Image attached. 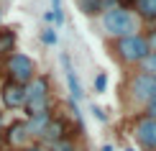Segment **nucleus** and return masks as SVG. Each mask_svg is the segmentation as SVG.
<instances>
[{
  "label": "nucleus",
  "mask_w": 156,
  "mask_h": 151,
  "mask_svg": "<svg viewBox=\"0 0 156 151\" xmlns=\"http://www.w3.org/2000/svg\"><path fill=\"white\" fill-rule=\"evenodd\" d=\"M0 143H3V136H0Z\"/></svg>",
  "instance_id": "obj_26"
},
{
  "label": "nucleus",
  "mask_w": 156,
  "mask_h": 151,
  "mask_svg": "<svg viewBox=\"0 0 156 151\" xmlns=\"http://www.w3.org/2000/svg\"><path fill=\"white\" fill-rule=\"evenodd\" d=\"M62 67H64V74H67V84H69V92H72V102H80L82 100V84L80 80H77V74H74V67H72V62H69V56L67 54H62Z\"/></svg>",
  "instance_id": "obj_9"
},
{
  "label": "nucleus",
  "mask_w": 156,
  "mask_h": 151,
  "mask_svg": "<svg viewBox=\"0 0 156 151\" xmlns=\"http://www.w3.org/2000/svg\"><path fill=\"white\" fill-rule=\"evenodd\" d=\"M133 133H136V141L146 151H156V118H148V115L138 118Z\"/></svg>",
  "instance_id": "obj_6"
},
{
  "label": "nucleus",
  "mask_w": 156,
  "mask_h": 151,
  "mask_svg": "<svg viewBox=\"0 0 156 151\" xmlns=\"http://www.w3.org/2000/svg\"><path fill=\"white\" fill-rule=\"evenodd\" d=\"M126 151H136V149H126Z\"/></svg>",
  "instance_id": "obj_25"
},
{
  "label": "nucleus",
  "mask_w": 156,
  "mask_h": 151,
  "mask_svg": "<svg viewBox=\"0 0 156 151\" xmlns=\"http://www.w3.org/2000/svg\"><path fill=\"white\" fill-rule=\"evenodd\" d=\"M51 151H77V146H74L72 138H62V141L51 143Z\"/></svg>",
  "instance_id": "obj_16"
},
{
  "label": "nucleus",
  "mask_w": 156,
  "mask_h": 151,
  "mask_svg": "<svg viewBox=\"0 0 156 151\" xmlns=\"http://www.w3.org/2000/svg\"><path fill=\"white\" fill-rule=\"evenodd\" d=\"M41 41L46 44V46H56L59 36H56V31H54V28H44V31H41Z\"/></svg>",
  "instance_id": "obj_17"
},
{
  "label": "nucleus",
  "mask_w": 156,
  "mask_h": 151,
  "mask_svg": "<svg viewBox=\"0 0 156 151\" xmlns=\"http://www.w3.org/2000/svg\"><path fill=\"white\" fill-rule=\"evenodd\" d=\"M100 151H113V146H110V143H105V146H102Z\"/></svg>",
  "instance_id": "obj_24"
},
{
  "label": "nucleus",
  "mask_w": 156,
  "mask_h": 151,
  "mask_svg": "<svg viewBox=\"0 0 156 151\" xmlns=\"http://www.w3.org/2000/svg\"><path fill=\"white\" fill-rule=\"evenodd\" d=\"M26 110L28 115H36L41 110H51V97H49V77H34L26 84Z\"/></svg>",
  "instance_id": "obj_3"
},
{
  "label": "nucleus",
  "mask_w": 156,
  "mask_h": 151,
  "mask_svg": "<svg viewBox=\"0 0 156 151\" xmlns=\"http://www.w3.org/2000/svg\"><path fill=\"white\" fill-rule=\"evenodd\" d=\"M0 95H3V102L8 110H16V108H23L26 102V84H18V82H5L3 90H0Z\"/></svg>",
  "instance_id": "obj_7"
},
{
  "label": "nucleus",
  "mask_w": 156,
  "mask_h": 151,
  "mask_svg": "<svg viewBox=\"0 0 156 151\" xmlns=\"http://www.w3.org/2000/svg\"><path fill=\"white\" fill-rule=\"evenodd\" d=\"M105 87H108L105 72H97V77H95V90H97V92H105Z\"/></svg>",
  "instance_id": "obj_19"
},
{
  "label": "nucleus",
  "mask_w": 156,
  "mask_h": 151,
  "mask_svg": "<svg viewBox=\"0 0 156 151\" xmlns=\"http://www.w3.org/2000/svg\"><path fill=\"white\" fill-rule=\"evenodd\" d=\"M41 138L46 141V143H56V141L67 138V123H64L62 118H51L49 126H46V131L41 133Z\"/></svg>",
  "instance_id": "obj_10"
},
{
  "label": "nucleus",
  "mask_w": 156,
  "mask_h": 151,
  "mask_svg": "<svg viewBox=\"0 0 156 151\" xmlns=\"http://www.w3.org/2000/svg\"><path fill=\"white\" fill-rule=\"evenodd\" d=\"M118 5V0H77V8H80L84 16H97V13Z\"/></svg>",
  "instance_id": "obj_11"
},
{
  "label": "nucleus",
  "mask_w": 156,
  "mask_h": 151,
  "mask_svg": "<svg viewBox=\"0 0 156 151\" xmlns=\"http://www.w3.org/2000/svg\"><path fill=\"white\" fill-rule=\"evenodd\" d=\"M146 115H148V118H156V92H154L151 100L146 102Z\"/></svg>",
  "instance_id": "obj_21"
},
{
  "label": "nucleus",
  "mask_w": 156,
  "mask_h": 151,
  "mask_svg": "<svg viewBox=\"0 0 156 151\" xmlns=\"http://www.w3.org/2000/svg\"><path fill=\"white\" fill-rule=\"evenodd\" d=\"M13 46H16V31L3 28V31H0V54L13 51Z\"/></svg>",
  "instance_id": "obj_14"
},
{
  "label": "nucleus",
  "mask_w": 156,
  "mask_h": 151,
  "mask_svg": "<svg viewBox=\"0 0 156 151\" xmlns=\"http://www.w3.org/2000/svg\"><path fill=\"white\" fill-rule=\"evenodd\" d=\"M113 51H115V56H118L120 62H126V64H141L148 56L146 38L141 36V34H131V36L115 38Z\"/></svg>",
  "instance_id": "obj_2"
},
{
  "label": "nucleus",
  "mask_w": 156,
  "mask_h": 151,
  "mask_svg": "<svg viewBox=\"0 0 156 151\" xmlns=\"http://www.w3.org/2000/svg\"><path fill=\"white\" fill-rule=\"evenodd\" d=\"M100 23H102V31L110 38H123V36L138 34V18L128 8H120V5H113V8L102 10Z\"/></svg>",
  "instance_id": "obj_1"
},
{
  "label": "nucleus",
  "mask_w": 156,
  "mask_h": 151,
  "mask_svg": "<svg viewBox=\"0 0 156 151\" xmlns=\"http://www.w3.org/2000/svg\"><path fill=\"white\" fill-rule=\"evenodd\" d=\"M28 141H31L28 123H26V120H13V126L8 128V143L13 149H18V146H26Z\"/></svg>",
  "instance_id": "obj_8"
},
{
  "label": "nucleus",
  "mask_w": 156,
  "mask_h": 151,
  "mask_svg": "<svg viewBox=\"0 0 156 151\" xmlns=\"http://www.w3.org/2000/svg\"><path fill=\"white\" fill-rule=\"evenodd\" d=\"M5 69H8V80L18 82V84H28L36 77V64H34V59L26 56V54H10Z\"/></svg>",
  "instance_id": "obj_4"
},
{
  "label": "nucleus",
  "mask_w": 156,
  "mask_h": 151,
  "mask_svg": "<svg viewBox=\"0 0 156 151\" xmlns=\"http://www.w3.org/2000/svg\"><path fill=\"white\" fill-rule=\"evenodd\" d=\"M146 38V46H148V54H156V28L151 31L148 36H144Z\"/></svg>",
  "instance_id": "obj_20"
},
{
  "label": "nucleus",
  "mask_w": 156,
  "mask_h": 151,
  "mask_svg": "<svg viewBox=\"0 0 156 151\" xmlns=\"http://www.w3.org/2000/svg\"><path fill=\"white\" fill-rule=\"evenodd\" d=\"M26 151H46V149H44V146H28Z\"/></svg>",
  "instance_id": "obj_23"
},
{
  "label": "nucleus",
  "mask_w": 156,
  "mask_h": 151,
  "mask_svg": "<svg viewBox=\"0 0 156 151\" xmlns=\"http://www.w3.org/2000/svg\"><path fill=\"white\" fill-rule=\"evenodd\" d=\"M141 67H144V72H148V74H156V54H148L144 62H141Z\"/></svg>",
  "instance_id": "obj_18"
},
{
  "label": "nucleus",
  "mask_w": 156,
  "mask_h": 151,
  "mask_svg": "<svg viewBox=\"0 0 156 151\" xmlns=\"http://www.w3.org/2000/svg\"><path fill=\"white\" fill-rule=\"evenodd\" d=\"M92 113H95V118H97V120H100V123H105V120H108L105 110H102V108H97V105H92Z\"/></svg>",
  "instance_id": "obj_22"
},
{
  "label": "nucleus",
  "mask_w": 156,
  "mask_h": 151,
  "mask_svg": "<svg viewBox=\"0 0 156 151\" xmlns=\"http://www.w3.org/2000/svg\"><path fill=\"white\" fill-rule=\"evenodd\" d=\"M133 5H136V13L144 21L156 23V0H133Z\"/></svg>",
  "instance_id": "obj_13"
},
{
  "label": "nucleus",
  "mask_w": 156,
  "mask_h": 151,
  "mask_svg": "<svg viewBox=\"0 0 156 151\" xmlns=\"http://www.w3.org/2000/svg\"><path fill=\"white\" fill-rule=\"evenodd\" d=\"M51 18L56 26L64 23V10H62V0H51Z\"/></svg>",
  "instance_id": "obj_15"
},
{
  "label": "nucleus",
  "mask_w": 156,
  "mask_h": 151,
  "mask_svg": "<svg viewBox=\"0 0 156 151\" xmlns=\"http://www.w3.org/2000/svg\"><path fill=\"white\" fill-rule=\"evenodd\" d=\"M51 110H41V113H36V115H28V131H31V136H41L44 131H46L49 126V120H51Z\"/></svg>",
  "instance_id": "obj_12"
},
{
  "label": "nucleus",
  "mask_w": 156,
  "mask_h": 151,
  "mask_svg": "<svg viewBox=\"0 0 156 151\" xmlns=\"http://www.w3.org/2000/svg\"><path fill=\"white\" fill-rule=\"evenodd\" d=\"M156 92V74H148V72H141L131 80V100L133 102H148Z\"/></svg>",
  "instance_id": "obj_5"
}]
</instances>
